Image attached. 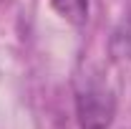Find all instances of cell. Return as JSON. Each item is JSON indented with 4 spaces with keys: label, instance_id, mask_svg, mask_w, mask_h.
Masks as SVG:
<instances>
[{
    "label": "cell",
    "instance_id": "cell-1",
    "mask_svg": "<svg viewBox=\"0 0 131 129\" xmlns=\"http://www.w3.org/2000/svg\"><path fill=\"white\" fill-rule=\"evenodd\" d=\"M116 114V99L108 89L88 84L76 94V116L81 129H108Z\"/></svg>",
    "mask_w": 131,
    "mask_h": 129
},
{
    "label": "cell",
    "instance_id": "cell-2",
    "mask_svg": "<svg viewBox=\"0 0 131 129\" xmlns=\"http://www.w3.org/2000/svg\"><path fill=\"white\" fill-rule=\"evenodd\" d=\"M53 10L73 25H83L88 20V0H50Z\"/></svg>",
    "mask_w": 131,
    "mask_h": 129
}]
</instances>
